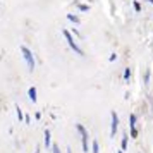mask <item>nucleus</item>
Listing matches in <instances>:
<instances>
[{
    "instance_id": "nucleus-1",
    "label": "nucleus",
    "mask_w": 153,
    "mask_h": 153,
    "mask_svg": "<svg viewBox=\"0 0 153 153\" xmlns=\"http://www.w3.org/2000/svg\"><path fill=\"white\" fill-rule=\"evenodd\" d=\"M21 53H22V57H24V60H26V64H28V67H29V71H33L35 69V59H33V52L28 48V47H24L22 45L21 47Z\"/></svg>"
},
{
    "instance_id": "nucleus-2",
    "label": "nucleus",
    "mask_w": 153,
    "mask_h": 153,
    "mask_svg": "<svg viewBox=\"0 0 153 153\" xmlns=\"http://www.w3.org/2000/svg\"><path fill=\"white\" fill-rule=\"evenodd\" d=\"M62 35H64V38L67 40V43H69V47H71L72 50H74V52H76L77 55H84V53H83V50H81V48H79V47L76 45V42H74V38H72V35H71V33L67 31V29H64V31H62Z\"/></svg>"
},
{
    "instance_id": "nucleus-3",
    "label": "nucleus",
    "mask_w": 153,
    "mask_h": 153,
    "mask_svg": "<svg viewBox=\"0 0 153 153\" xmlns=\"http://www.w3.org/2000/svg\"><path fill=\"white\" fill-rule=\"evenodd\" d=\"M76 129L79 131V134H81V143H83V152L88 153V132H86V129H84L81 124H76Z\"/></svg>"
},
{
    "instance_id": "nucleus-4",
    "label": "nucleus",
    "mask_w": 153,
    "mask_h": 153,
    "mask_svg": "<svg viewBox=\"0 0 153 153\" xmlns=\"http://www.w3.org/2000/svg\"><path fill=\"white\" fill-rule=\"evenodd\" d=\"M119 129V115L115 112H112V127H110V136L115 138V132Z\"/></svg>"
},
{
    "instance_id": "nucleus-5",
    "label": "nucleus",
    "mask_w": 153,
    "mask_h": 153,
    "mask_svg": "<svg viewBox=\"0 0 153 153\" xmlns=\"http://www.w3.org/2000/svg\"><path fill=\"white\" fill-rule=\"evenodd\" d=\"M129 127H131V138H138V129H136V115H129Z\"/></svg>"
},
{
    "instance_id": "nucleus-6",
    "label": "nucleus",
    "mask_w": 153,
    "mask_h": 153,
    "mask_svg": "<svg viewBox=\"0 0 153 153\" xmlns=\"http://www.w3.org/2000/svg\"><path fill=\"white\" fill-rule=\"evenodd\" d=\"M28 97H29V100H31L33 103L36 102V88L35 86H31V88L28 90Z\"/></svg>"
},
{
    "instance_id": "nucleus-7",
    "label": "nucleus",
    "mask_w": 153,
    "mask_h": 153,
    "mask_svg": "<svg viewBox=\"0 0 153 153\" xmlns=\"http://www.w3.org/2000/svg\"><path fill=\"white\" fill-rule=\"evenodd\" d=\"M45 146H47V148L52 146V143H50V131H48V129H45Z\"/></svg>"
},
{
    "instance_id": "nucleus-8",
    "label": "nucleus",
    "mask_w": 153,
    "mask_h": 153,
    "mask_svg": "<svg viewBox=\"0 0 153 153\" xmlns=\"http://www.w3.org/2000/svg\"><path fill=\"white\" fill-rule=\"evenodd\" d=\"M91 153H100V148H98V141L95 139L93 145H91Z\"/></svg>"
},
{
    "instance_id": "nucleus-9",
    "label": "nucleus",
    "mask_w": 153,
    "mask_h": 153,
    "mask_svg": "<svg viewBox=\"0 0 153 153\" xmlns=\"http://www.w3.org/2000/svg\"><path fill=\"white\" fill-rule=\"evenodd\" d=\"M67 19H69V21H72V22H76V24H79V17H77V16L67 14Z\"/></svg>"
},
{
    "instance_id": "nucleus-10",
    "label": "nucleus",
    "mask_w": 153,
    "mask_h": 153,
    "mask_svg": "<svg viewBox=\"0 0 153 153\" xmlns=\"http://www.w3.org/2000/svg\"><path fill=\"white\" fill-rule=\"evenodd\" d=\"M120 146H122V150L126 152V148H127V134L122 136V143H120Z\"/></svg>"
},
{
    "instance_id": "nucleus-11",
    "label": "nucleus",
    "mask_w": 153,
    "mask_h": 153,
    "mask_svg": "<svg viewBox=\"0 0 153 153\" xmlns=\"http://www.w3.org/2000/svg\"><path fill=\"white\" fill-rule=\"evenodd\" d=\"M132 7H134V10H136V12H141V5H139V2H136V0H134V2H132Z\"/></svg>"
},
{
    "instance_id": "nucleus-12",
    "label": "nucleus",
    "mask_w": 153,
    "mask_h": 153,
    "mask_svg": "<svg viewBox=\"0 0 153 153\" xmlns=\"http://www.w3.org/2000/svg\"><path fill=\"white\" fill-rule=\"evenodd\" d=\"M129 77H131V69H129V67H127V69L124 71V79H126V81H127V79H129Z\"/></svg>"
},
{
    "instance_id": "nucleus-13",
    "label": "nucleus",
    "mask_w": 153,
    "mask_h": 153,
    "mask_svg": "<svg viewBox=\"0 0 153 153\" xmlns=\"http://www.w3.org/2000/svg\"><path fill=\"white\" fill-rule=\"evenodd\" d=\"M16 110H17V119H19V120H24V115H22V110H21V108L17 107Z\"/></svg>"
},
{
    "instance_id": "nucleus-14",
    "label": "nucleus",
    "mask_w": 153,
    "mask_h": 153,
    "mask_svg": "<svg viewBox=\"0 0 153 153\" xmlns=\"http://www.w3.org/2000/svg\"><path fill=\"white\" fill-rule=\"evenodd\" d=\"M77 7H79V10H83V12H84V10H88V5H81V4H79Z\"/></svg>"
},
{
    "instance_id": "nucleus-15",
    "label": "nucleus",
    "mask_w": 153,
    "mask_h": 153,
    "mask_svg": "<svg viewBox=\"0 0 153 153\" xmlns=\"http://www.w3.org/2000/svg\"><path fill=\"white\" fill-rule=\"evenodd\" d=\"M52 153H60L59 152V146H55V145L52 146Z\"/></svg>"
},
{
    "instance_id": "nucleus-16",
    "label": "nucleus",
    "mask_w": 153,
    "mask_h": 153,
    "mask_svg": "<svg viewBox=\"0 0 153 153\" xmlns=\"http://www.w3.org/2000/svg\"><path fill=\"white\" fill-rule=\"evenodd\" d=\"M115 59H117V55H115V53H112V55H110V59H108V60H110V62H112V60H115Z\"/></svg>"
},
{
    "instance_id": "nucleus-17",
    "label": "nucleus",
    "mask_w": 153,
    "mask_h": 153,
    "mask_svg": "<svg viewBox=\"0 0 153 153\" xmlns=\"http://www.w3.org/2000/svg\"><path fill=\"white\" fill-rule=\"evenodd\" d=\"M35 153H40V148H36V150H35Z\"/></svg>"
},
{
    "instance_id": "nucleus-18",
    "label": "nucleus",
    "mask_w": 153,
    "mask_h": 153,
    "mask_svg": "<svg viewBox=\"0 0 153 153\" xmlns=\"http://www.w3.org/2000/svg\"><path fill=\"white\" fill-rule=\"evenodd\" d=\"M119 153H124V150H120V152H119Z\"/></svg>"
},
{
    "instance_id": "nucleus-19",
    "label": "nucleus",
    "mask_w": 153,
    "mask_h": 153,
    "mask_svg": "<svg viewBox=\"0 0 153 153\" xmlns=\"http://www.w3.org/2000/svg\"><path fill=\"white\" fill-rule=\"evenodd\" d=\"M67 153H71V150H67Z\"/></svg>"
},
{
    "instance_id": "nucleus-20",
    "label": "nucleus",
    "mask_w": 153,
    "mask_h": 153,
    "mask_svg": "<svg viewBox=\"0 0 153 153\" xmlns=\"http://www.w3.org/2000/svg\"><path fill=\"white\" fill-rule=\"evenodd\" d=\"M150 2H152V4H153V0H150Z\"/></svg>"
}]
</instances>
